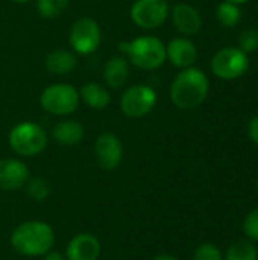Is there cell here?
I'll return each mask as SVG.
<instances>
[{
  "label": "cell",
  "instance_id": "obj_13",
  "mask_svg": "<svg viewBox=\"0 0 258 260\" xmlns=\"http://www.w3.org/2000/svg\"><path fill=\"white\" fill-rule=\"evenodd\" d=\"M166 58H169V61L179 69H189L195 64L198 50L190 40L173 38L166 47Z\"/></svg>",
  "mask_w": 258,
  "mask_h": 260
},
{
  "label": "cell",
  "instance_id": "obj_2",
  "mask_svg": "<svg viewBox=\"0 0 258 260\" xmlns=\"http://www.w3.org/2000/svg\"><path fill=\"white\" fill-rule=\"evenodd\" d=\"M208 78L199 69H184L172 82L170 99L181 110H193L199 107L208 94Z\"/></svg>",
  "mask_w": 258,
  "mask_h": 260
},
{
  "label": "cell",
  "instance_id": "obj_23",
  "mask_svg": "<svg viewBox=\"0 0 258 260\" xmlns=\"http://www.w3.org/2000/svg\"><path fill=\"white\" fill-rule=\"evenodd\" d=\"M239 49L245 53L255 52L258 49V30L257 29H245L239 37Z\"/></svg>",
  "mask_w": 258,
  "mask_h": 260
},
{
  "label": "cell",
  "instance_id": "obj_31",
  "mask_svg": "<svg viewBox=\"0 0 258 260\" xmlns=\"http://www.w3.org/2000/svg\"><path fill=\"white\" fill-rule=\"evenodd\" d=\"M257 189H258V183H257Z\"/></svg>",
  "mask_w": 258,
  "mask_h": 260
},
{
  "label": "cell",
  "instance_id": "obj_3",
  "mask_svg": "<svg viewBox=\"0 0 258 260\" xmlns=\"http://www.w3.org/2000/svg\"><path fill=\"white\" fill-rule=\"evenodd\" d=\"M119 47L135 67L143 70H155L166 61V46L157 37H138L129 43H120Z\"/></svg>",
  "mask_w": 258,
  "mask_h": 260
},
{
  "label": "cell",
  "instance_id": "obj_27",
  "mask_svg": "<svg viewBox=\"0 0 258 260\" xmlns=\"http://www.w3.org/2000/svg\"><path fill=\"white\" fill-rule=\"evenodd\" d=\"M43 260H67L65 259V256H62L61 253H58V251H49V253H46L44 254V257Z\"/></svg>",
  "mask_w": 258,
  "mask_h": 260
},
{
  "label": "cell",
  "instance_id": "obj_7",
  "mask_svg": "<svg viewBox=\"0 0 258 260\" xmlns=\"http://www.w3.org/2000/svg\"><path fill=\"white\" fill-rule=\"evenodd\" d=\"M102 40V30L94 18L82 17L76 20L70 29V46L79 55L96 52Z\"/></svg>",
  "mask_w": 258,
  "mask_h": 260
},
{
  "label": "cell",
  "instance_id": "obj_14",
  "mask_svg": "<svg viewBox=\"0 0 258 260\" xmlns=\"http://www.w3.org/2000/svg\"><path fill=\"white\" fill-rule=\"evenodd\" d=\"M172 21L175 27L186 35H195L202 27V18L198 9L187 3H179L172 9Z\"/></svg>",
  "mask_w": 258,
  "mask_h": 260
},
{
  "label": "cell",
  "instance_id": "obj_30",
  "mask_svg": "<svg viewBox=\"0 0 258 260\" xmlns=\"http://www.w3.org/2000/svg\"><path fill=\"white\" fill-rule=\"evenodd\" d=\"M15 3H27V2H30V0H14Z\"/></svg>",
  "mask_w": 258,
  "mask_h": 260
},
{
  "label": "cell",
  "instance_id": "obj_32",
  "mask_svg": "<svg viewBox=\"0 0 258 260\" xmlns=\"http://www.w3.org/2000/svg\"><path fill=\"white\" fill-rule=\"evenodd\" d=\"M166 2H169V0H166Z\"/></svg>",
  "mask_w": 258,
  "mask_h": 260
},
{
  "label": "cell",
  "instance_id": "obj_24",
  "mask_svg": "<svg viewBox=\"0 0 258 260\" xmlns=\"http://www.w3.org/2000/svg\"><path fill=\"white\" fill-rule=\"evenodd\" d=\"M193 260H222V254L216 245L204 244V245L198 247V250L195 251Z\"/></svg>",
  "mask_w": 258,
  "mask_h": 260
},
{
  "label": "cell",
  "instance_id": "obj_6",
  "mask_svg": "<svg viewBox=\"0 0 258 260\" xmlns=\"http://www.w3.org/2000/svg\"><path fill=\"white\" fill-rule=\"evenodd\" d=\"M157 104V93L152 87L144 84H137L129 87L122 99L120 110L125 116L131 119H138L149 114Z\"/></svg>",
  "mask_w": 258,
  "mask_h": 260
},
{
  "label": "cell",
  "instance_id": "obj_5",
  "mask_svg": "<svg viewBox=\"0 0 258 260\" xmlns=\"http://www.w3.org/2000/svg\"><path fill=\"white\" fill-rule=\"evenodd\" d=\"M79 91L70 84L49 85L40 98L43 110L55 116L71 114L79 105Z\"/></svg>",
  "mask_w": 258,
  "mask_h": 260
},
{
  "label": "cell",
  "instance_id": "obj_20",
  "mask_svg": "<svg viewBox=\"0 0 258 260\" xmlns=\"http://www.w3.org/2000/svg\"><path fill=\"white\" fill-rule=\"evenodd\" d=\"M26 187V193L33 200V201H46L50 197V184L47 180H44L43 177H29V180L24 184Z\"/></svg>",
  "mask_w": 258,
  "mask_h": 260
},
{
  "label": "cell",
  "instance_id": "obj_29",
  "mask_svg": "<svg viewBox=\"0 0 258 260\" xmlns=\"http://www.w3.org/2000/svg\"><path fill=\"white\" fill-rule=\"evenodd\" d=\"M227 2H231V3H236V5H243V3H246L249 0H227Z\"/></svg>",
  "mask_w": 258,
  "mask_h": 260
},
{
  "label": "cell",
  "instance_id": "obj_18",
  "mask_svg": "<svg viewBox=\"0 0 258 260\" xmlns=\"http://www.w3.org/2000/svg\"><path fill=\"white\" fill-rule=\"evenodd\" d=\"M79 98L91 108L94 110H103L109 105L111 102V96L108 93V90L97 84V82H87L82 85L81 91H79Z\"/></svg>",
  "mask_w": 258,
  "mask_h": 260
},
{
  "label": "cell",
  "instance_id": "obj_9",
  "mask_svg": "<svg viewBox=\"0 0 258 260\" xmlns=\"http://www.w3.org/2000/svg\"><path fill=\"white\" fill-rule=\"evenodd\" d=\"M129 15L138 27L155 29L167 20L169 3L166 0H135Z\"/></svg>",
  "mask_w": 258,
  "mask_h": 260
},
{
  "label": "cell",
  "instance_id": "obj_11",
  "mask_svg": "<svg viewBox=\"0 0 258 260\" xmlns=\"http://www.w3.org/2000/svg\"><path fill=\"white\" fill-rule=\"evenodd\" d=\"M29 177V168L21 160L0 158V190H18L24 187Z\"/></svg>",
  "mask_w": 258,
  "mask_h": 260
},
{
  "label": "cell",
  "instance_id": "obj_22",
  "mask_svg": "<svg viewBox=\"0 0 258 260\" xmlns=\"http://www.w3.org/2000/svg\"><path fill=\"white\" fill-rule=\"evenodd\" d=\"M70 0H36V9L44 18L58 17L67 6Z\"/></svg>",
  "mask_w": 258,
  "mask_h": 260
},
{
  "label": "cell",
  "instance_id": "obj_15",
  "mask_svg": "<svg viewBox=\"0 0 258 260\" xmlns=\"http://www.w3.org/2000/svg\"><path fill=\"white\" fill-rule=\"evenodd\" d=\"M129 76V66L123 56H111L103 67L105 84L111 88H120L126 84Z\"/></svg>",
  "mask_w": 258,
  "mask_h": 260
},
{
  "label": "cell",
  "instance_id": "obj_8",
  "mask_svg": "<svg viewBox=\"0 0 258 260\" xmlns=\"http://www.w3.org/2000/svg\"><path fill=\"white\" fill-rule=\"evenodd\" d=\"M248 56L239 47L220 49L211 59V70L217 78L237 79L248 70Z\"/></svg>",
  "mask_w": 258,
  "mask_h": 260
},
{
  "label": "cell",
  "instance_id": "obj_25",
  "mask_svg": "<svg viewBox=\"0 0 258 260\" xmlns=\"http://www.w3.org/2000/svg\"><path fill=\"white\" fill-rule=\"evenodd\" d=\"M243 232L245 235L252 239V241H258V209L252 210L243 222Z\"/></svg>",
  "mask_w": 258,
  "mask_h": 260
},
{
  "label": "cell",
  "instance_id": "obj_10",
  "mask_svg": "<svg viewBox=\"0 0 258 260\" xmlns=\"http://www.w3.org/2000/svg\"><path fill=\"white\" fill-rule=\"evenodd\" d=\"M94 154L99 166L105 171H114L119 168L123 158V145L120 139L113 133H103L96 139Z\"/></svg>",
  "mask_w": 258,
  "mask_h": 260
},
{
  "label": "cell",
  "instance_id": "obj_21",
  "mask_svg": "<svg viewBox=\"0 0 258 260\" xmlns=\"http://www.w3.org/2000/svg\"><path fill=\"white\" fill-rule=\"evenodd\" d=\"M242 17V11L239 5L231 2H224L217 6V20L225 27H233Z\"/></svg>",
  "mask_w": 258,
  "mask_h": 260
},
{
  "label": "cell",
  "instance_id": "obj_16",
  "mask_svg": "<svg viewBox=\"0 0 258 260\" xmlns=\"http://www.w3.org/2000/svg\"><path fill=\"white\" fill-rule=\"evenodd\" d=\"M52 136L58 145L62 146H75L82 142L85 136L84 126L76 120H62L55 125Z\"/></svg>",
  "mask_w": 258,
  "mask_h": 260
},
{
  "label": "cell",
  "instance_id": "obj_12",
  "mask_svg": "<svg viewBox=\"0 0 258 260\" xmlns=\"http://www.w3.org/2000/svg\"><path fill=\"white\" fill-rule=\"evenodd\" d=\"M102 251L99 239L91 233H79L73 236L65 248L67 260H97Z\"/></svg>",
  "mask_w": 258,
  "mask_h": 260
},
{
  "label": "cell",
  "instance_id": "obj_19",
  "mask_svg": "<svg viewBox=\"0 0 258 260\" xmlns=\"http://www.w3.org/2000/svg\"><path fill=\"white\" fill-rule=\"evenodd\" d=\"M258 253L255 245L251 241H239L234 242L228 251L225 260H257Z\"/></svg>",
  "mask_w": 258,
  "mask_h": 260
},
{
  "label": "cell",
  "instance_id": "obj_26",
  "mask_svg": "<svg viewBox=\"0 0 258 260\" xmlns=\"http://www.w3.org/2000/svg\"><path fill=\"white\" fill-rule=\"evenodd\" d=\"M248 136L255 145H258V116L251 119V122L248 125Z\"/></svg>",
  "mask_w": 258,
  "mask_h": 260
},
{
  "label": "cell",
  "instance_id": "obj_17",
  "mask_svg": "<svg viewBox=\"0 0 258 260\" xmlns=\"http://www.w3.org/2000/svg\"><path fill=\"white\" fill-rule=\"evenodd\" d=\"M46 70L52 75L61 76V75H68L75 67H76V56L64 49H56L52 50L44 61Z\"/></svg>",
  "mask_w": 258,
  "mask_h": 260
},
{
  "label": "cell",
  "instance_id": "obj_4",
  "mask_svg": "<svg viewBox=\"0 0 258 260\" xmlns=\"http://www.w3.org/2000/svg\"><path fill=\"white\" fill-rule=\"evenodd\" d=\"M47 133L33 122H21L15 125L8 136L11 149L21 157L41 154L47 146Z\"/></svg>",
  "mask_w": 258,
  "mask_h": 260
},
{
  "label": "cell",
  "instance_id": "obj_1",
  "mask_svg": "<svg viewBox=\"0 0 258 260\" xmlns=\"http://www.w3.org/2000/svg\"><path fill=\"white\" fill-rule=\"evenodd\" d=\"M11 247L23 256L38 257L49 253L55 244V233L44 221H26L11 233Z\"/></svg>",
  "mask_w": 258,
  "mask_h": 260
},
{
  "label": "cell",
  "instance_id": "obj_28",
  "mask_svg": "<svg viewBox=\"0 0 258 260\" xmlns=\"http://www.w3.org/2000/svg\"><path fill=\"white\" fill-rule=\"evenodd\" d=\"M152 260H179V259H176L175 256H170V254H160V256L154 257Z\"/></svg>",
  "mask_w": 258,
  "mask_h": 260
}]
</instances>
